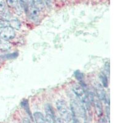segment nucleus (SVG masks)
I'll return each mask as SVG.
<instances>
[{"label":"nucleus","mask_w":123,"mask_h":123,"mask_svg":"<svg viewBox=\"0 0 123 123\" xmlns=\"http://www.w3.org/2000/svg\"><path fill=\"white\" fill-rule=\"evenodd\" d=\"M57 108L62 116V119L67 123H70L72 121V113L69 110L67 104L63 100H59L56 103Z\"/></svg>","instance_id":"nucleus-1"},{"label":"nucleus","mask_w":123,"mask_h":123,"mask_svg":"<svg viewBox=\"0 0 123 123\" xmlns=\"http://www.w3.org/2000/svg\"><path fill=\"white\" fill-rule=\"evenodd\" d=\"M73 91L75 95L78 97L81 103L85 105L84 106L86 110L87 111L90 110V101L83 87L79 84H75L73 87Z\"/></svg>","instance_id":"nucleus-2"},{"label":"nucleus","mask_w":123,"mask_h":123,"mask_svg":"<svg viewBox=\"0 0 123 123\" xmlns=\"http://www.w3.org/2000/svg\"><path fill=\"white\" fill-rule=\"evenodd\" d=\"M15 36V30L10 26L0 27V39L4 41L11 40Z\"/></svg>","instance_id":"nucleus-3"},{"label":"nucleus","mask_w":123,"mask_h":123,"mask_svg":"<svg viewBox=\"0 0 123 123\" xmlns=\"http://www.w3.org/2000/svg\"><path fill=\"white\" fill-rule=\"evenodd\" d=\"M25 9L27 10L29 17L31 19L33 20V21H35L36 20L38 19L39 15V10L35 6L33 1L31 3L28 2L27 7Z\"/></svg>","instance_id":"nucleus-4"},{"label":"nucleus","mask_w":123,"mask_h":123,"mask_svg":"<svg viewBox=\"0 0 123 123\" xmlns=\"http://www.w3.org/2000/svg\"><path fill=\"white\" fill-rule=\"evenodd\" d=\"M45 110H46L45 119H46V123H55V117L54 116V113L53 110L50 105H46Z\"/></svg>","instance_id":"nucleus-5"},{"label":"nucleus","mask_w":123,"mask_h":123,"mask_svg":"<svg viewBox=\"0 0 123 123\" xmlns=\"http://www.w3.org/2000/svg\"><path fill=\"white\" fill-rule=\"evenodd\" d=\"M95 94L98 98L100 100H106V93L105 92V90L104 89V87L102 86H101L99 83H97L95 85Z\"/></svg>","instance_id":"nucleus-6"},{"label":"nucleus","mask_w":123,"mask_h":123,"mask_svg":"<svg viewBox=\"0 0 123 123\" xmlns=\"http://www.w3.org/2000/svg\"><path fill=\"white\" fill-rule=\"evenodd\" d=\"M34 117L36 123H46L45 117L40 112H35L34 113Z\"/></svg>","instance_id":"nucleus-7"},{"label":"nucleus","mask_w":123,"mask_h":123,"mask_svg":"<svg viewBox=\"0 0 123 123\" xmlns=\"http://www.w3.org/2000/svg\"><path fill=\"white\" fill-rule=\"evenodd\" d=\"M33 3L35 4V6L39 10L43 11L45 9L44 1V0H32Z\"/></svg>","instance_id":"nucleus-8"},{"label":"nucleus","mask_w":123,"mask_h":123,"mask_svg":"<svg viewBox=\"0 0 123 123\" xmlns=\"http://www.w3.org/2000/svg\"><path fill=\"white\" fill-rule=\"evenodd\" d=\"M9 26L13 29L18 30L20 28V22L17 18H14L9 22Z\"/></svg>","instance_id":"nucleus-9"},{"label":"nucleus","mask_w":123,"mask_h":123,"mask_svg":"<svg viewBox=\"0 0 123 123\" xmlns=\"http://www.w3.org/2000/svg\"><path fill=\"white\" fill-rule=\"evenodd\" d=\"M7 4L9 7L16 8L18 6V0H7Z\"/></svg>","instance_id":"nucleus-10"},{"label":"nucleus","mask_w":123,"mask_h":123,"mask_svg":"<svg viewBox=\"0 0 123 123\" xmlns=\"http://www.w3.org/2000/svg\"><path fill=\"white\" fill-rule=\"evenodd\" d=\"M100 80L101 81H102V84H103L104 87H107L108 85V82L107 78H106V76L104 74V73H101Z\"/></svg>","instance_id":"nucleus-11"},{"label":"nucleus","mask_w":123,"mask_h":123,"mask_svg":"<svg viewBox=\"0 0 123 123\" xmlns=\"http://www.w3.org/2000/svg\"><path fill=\"white\" fill-rule=\"evenodd\" d=\"M21 105L23 108H24L26 111L28 113L29 115H30V108L29 106H28V103L27 100H24L21 103Z\"/></svg>","instance_id":"nucleus-12"},{"label":"nucleus","mask_w":123,"mask_h":123,"mask_svg":"<svg viewBox=\"0 0 123 123\" xmlns=\"http://www.w3.org/2000/svg\"><path fill=\"white\" fill-rule=\"evenodd\" d=\"M18 2L19 3L20 6H21L22 8H25L26 9L28 4V0H18Z\"/></svg>","instance_id":"nucleus-13"},{"label":"nucleus","mask_w":123,"mask_h":123,"mask_svg":"<svg viewBox=\"0 0 123 123\" xmlns=\"http://www.w3.org/2000/svg\"><path fill=\"white\" fill-rule=\"evenodd\" d=\"M72 120H73V123H81V119L80 118L81 117H79V116H72Z\"/></svg>","instance_id":"nucleus-14"},{"label":"nucleus","mask_w":123,"mask_h":123,"mask_svg":"<svg viewBox=\"0 0 123 123\" xmlns=\"http://www.w3.org/2000/svg\"><path fill=\"white\" fill-rule=\"evenodd\" d=\"M5 9V3L3 1H0V12H4Z\"/></svg>","instance_id":"nucleus-15"},{"label":"nucleus","mask_w":123,"mask_h":123,"mask_svg":"<svg viewBox=\"0 0 123 123\" xmlns=\"http://www.w3.org/2000/svg\"><path fill=\"white\" fill-rule=\"evenodd\" d=\"M9 47L8 46L7 44H5L4 43H3L0 40V48H4V49H6V48H9Z\"/></svg>","instance_id":"nucleus-16"},{"label":"nucleus","mask_w":123,"mask_h":123,"mask_svg":"<svg viewBox=\"0 0 123 123\" xmlns=\"http://www.w3.org/2000/svg\"><path fill=\"white\" fill-rule=\"evenodd\" d=\"M55 123H65L64 121L61 117H57L55 118Z\"/></svg>","instance_id":"nucleus-17"},{"label":"nucleus","mask_w":123,"mask_h":123,"mask_svg":"<svg viewBox=\"0 0 123 123\" xmlns=\"http://www.w3.org/2000/svg\"><path fill=\"white\" fill-rule=\"evenodd\" d=\"M44 1L48 7H51V6H52V0H44Z\"/></svg>","instance_id":"nucleus-18"},{"label":"nucleus","mask_w":123,"mask_h":123,"mask_svg":"<svg viewBox=\"0 0 123 123\" xmlns=\"http://www.w3.org/2000/svg\"><path fill=\"white\" fill-rule=\"evenodd\" d=\"M31 123L29 119L28 118H24L23 119V123Z\"/></svg>","instance_id":"nucleus-19"}]
</instances>
